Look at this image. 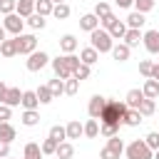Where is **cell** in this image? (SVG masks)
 <instances>
[{
	"label": "cell",
	"mask_w": 159,
	"mask_h": 159,
	"mask_svg": "<svg viewBox=\"0 0 159 159\" xmlns=\"http://www.w3.org/2000/svg\"><path fill=\"white\" fill-rule=\"evenodd\" d=\"M52 7H55L52 0H35V12L42 15V17H50L52 15Z\"/></svg>",
	"instance_id": "d4e9b609"
},
{
	"label": "cell",
	"mask_w": 159,
	"mask_h": 159,
	"mask_svg": "<svg viewBox=\"0 0 159 159\" xmlns=\"http://www.w3.org/2000/svg\"><path fill=\"white\" fill-rule=\"evenodd\" d=\"M107 32L112 35V40H122V37H124V32H127V22L117 17V20H114V22L107 27Z\"/></svg>",
	"instance_id": "7c38bea8"
},
{
	"label": "cell",
	"mask_w": 159,
	"mask_h": 159,
	"mask_svg": "<svg viewBox=\"0 0 159 159\" xmlns=\"http://www.w3.org/2000/svg\"><path fill=\"white\" fill-rule=\"evenodd\" d=\"M112 57L117 60V62H127L129 60V55H132V47H127L124 42H117V45H112Z\"/></svg>",
	"instance_id": "30bf717a"
},
{
	"label": "cell",
	"mask_w": 159,
	"mask_h": 159,
	"mask_svg": "<svg viewBox=\"0 0 159 159\" xmlns=\"http://www.w3.org/2000/svg\"><path fill=\"white\" fill-rule=\"evenodd\" d=\"M137 109H139V114H142V117H149V114H154V109H157V104H154V99H149V97H144V99H142V104H139Z\"/></svg>",
	"instance_id": "d590c367"
},
{
	"label": "cell",
	"mask_w": 159,
	"mask_h": 159,
	"mask_svg": "<svg viewBox=\"0 0 159 159\" xmlns=\"http://www.w3.org/2000/svg\"><path fill=\"white\" fill-rule=\"evenodd\" d=\"M144 144L154 152V149H159V132H149L147 137H144Z\"/></svg>",
	"instance_id": "ee69618b"
},
{
	"label": "cell",
	"mask_w": 159,
	"mask_h": 159,
	"mask_svg": "<svg viewBox=\"0 0 159 159\" xmlns=\"http://www.w3.org/2000/svg\"><path fill=\"white\" fill-rule=\"evenodd\" d=\"M142 99H144V92H142V89H129L127 97H124V104H127L129 109H137V107L142 104Z\"/></svg>",
	"instance_id": "9a60e30c"
},
{
	"label": "cell",
	"mask_w": 159,
	"mask_h": 159,
	"mask_svg": "<svg viewBox=\"0 0 159 159\" xmlns=\"http://www.w3.org/2000/svg\"><path fill=\"white\" fill-rule=\"evenodd\" d=\"M15 47H17V55H30L37 50V37L35 35H15Z\"/></svg>",
	"instance_id": "8992f818"
},
{
	"label": "cell",
	"mask_w": 159,
	"mask_h": 159,
	"mask_svg": "<svg viewBox=\"0 0 159 159\" xmlns=\"http://www.w3.org/2000/svg\"><path fill=\"white\" fill-rule=\"evenodd\" d=\"M0 55H2V57H15V55H17L15 37H12V40H7V37H5V40L0 42Z\"/></svg>",
	"instance_id": "f1b7e54d"
},
{
	"label": "cell",
	"mask_w": 159,
	"mask_h": 159,
	"mask_svg": "<svg viewBox=\"0 0 159 159\" xmlns=\"http://www.w3.org/2000/svg\"><path fill=\"white\" fill-rule=\"evenodd\" d=\"M94 15H97V20H104L107 15H112V7H109V2L99 0V2L94 5Z\"/></svg>",
	"instance_id": "8d00e7d4"
},
{
	"label": "cell",
	"mask_w": 159,
	"mask_h": 159,
	"mask_svg": "<svg viewBox=\"0 0 159 159\" xmlns=\"http://www.w3.org/2000/svg\"><path fill=\"white\" fill-rule=\"evenodd\" d=\"M25 22H27L32 30H42V27L47 25V17H42V15H37V12H32L30 17H25Z\"/></svg>",
	"instance_id": "1f68e13d"
},
{
	"label": "cell",
	"mask_w": 159,
	"mask_h": 159,
	"mask_svg": "<svg viewBox=\"0 0 159 159\" xmlns=\"http://www.w3.org/2000/svg\"><path fill=\"white\" fill-rule=\"evenodd\" d=\"M47 87H50V92H52V97H55V99H57L60 94H65V80H60V77L50 80V82H47Z\"/></svg>",
	"instance_id": "d6a6232c"
},
{
	"label": "cell",
	"mask_w": 159,
	"mask_h": 159,
	"mask_svg": "<svg viewBox=\"0 0 159 159\" xmlns=\"http://www.w3.org/2000/svg\"><path fill=\"white\" fill-rule=\"evenodd\" d=\"M35 94H37V99H40V104H50L55 97H52V92H50V87L47 84H40L37 89H35Z\"/></svg>",
	"instance_id": "836d02e7"
},
{
	"label": "cell",
	"mask_w": 159,
	"mask_h": 159,
	"mask_svg": "<svg viewBox=\"0 0 159 159\" xmlns=\"http://www.w3.org/2000/svg\"><path fill=\"white\" fill-rule=\"evenodd\" d=\"M124 154H127V159H152L154 152L144 144V139H134L132 144L124 147Z\"/></svg>",
	"instance_id": "277c9868"
},
{
	"label": "cell",
	"mask_w": 159,
	"mask_h": 159,
	"mask_svg": "<svg viewBox=\"0 0 159 159\" xmlns=\"http://www.w3.org/2000/svg\"><path fill=\"white\" fill-rule=\"evenodd\" d=\"M70 12H72V10H70V5H67V2H57V5L52 7V15H55L57 20H67V17H70Z\"/></svg>",
	"instance_id": "e575fe53"
},
{
	"label": "cell",
	"mask_w": 159,
	"mask_h": 159,
	"mask_svg": "<svg viewBox=\"0 0 159 159\" xmlns=\"http://www.w3.org/2000/svg\"><path fill=\"white\" fill-rule=\"evenodd\" d=\"M82 127H84V137L87 139H94L99 134V119H87Z\"/></svg>",
	"instance_id": "f546056e"
},
{
	"label": "cell",
	"mask_w": 159,
	"mask_h": 159,
	"mask_svg": "<svg viewBox=\"0 0 159 159\" xmlns=\"http://www.w3.org/2000/svg\"><path fill=\"white\" fill-rule=\"evenodd\" d=\"M22 159H27V157H22Z\"/></svg>",
	"instance_id": "91938a15"
},
{
	"label": "cell",
	"mask_w": 159,
	"mask_h": 159,
	"mask_svg": "<svg viewBox=\"0 0 159 159\" xmlns=\"http://www.w3.org/2000/svg\"><path fill=\"white\" fill-rule=\"evenodd\" d=\"M72 154H75V147L65 139V142H60L57 144V149H55V157L57 159H72Z\"/></svg>",
	"instance_id": "7402d4cb"
},
{
	"label": "cell",
	"mask_w": 159,
	"mask_h": 159,
	"mask_svg": "<svg viewBox=\"0 0 159 159\" xmlns=\"http://www.w3.org/2000/svg\"><path fill=\"white\" fill-rule=\"evenodd\" d=\"M144 22H147V17H144V12H129V17H127V27H132V30H142L144 27Z\"/></svg>",
	"instance_id": "ffe728a7"
},
{
	"label": "cell",
	"mask_w": 159,
	"mask_h": 159,
	"mask_svg": "<svg viewBox=\"0 0 159 159\" xmlns=\"http://www.w3.org/2000/svg\"><path fill=\"white\" fill-rule=\"evenodd\" d=\"M20 104H22L25 109H37V107H40V99H37L35 89H25V92H22V99H20Z\"/></svg>",
	"instance_id": "2e32d148"
},
{
	"label": "cell",
	"mask_w": 159,
	"mask_h": 159,
	"mask_svg": "<svg viewBox=\"0 0 159 159\" xmlns=\"http://www.w3.org/2000/svg\"><path fill=\"white\" fill-rule=\"evenodd\" d=\"M89 75H92V67H89V65H84V62H80V67L72 72V77H75V80H80V82H82V80H89Z\"/></svg>",
	"instance_id": "74e56055"
},
{
	"label": "cell",
	"mask_w": 159,
	"mask_h": 159,
	"mask_svg": "<svg viewBox=\"0 0 159 159\" xmlns=\"http://www.w3.org/2000/svg\"><path fill=\"white\" fill-rule=\"evenodd\" d=\"M5 157H10V142L0 139V159H5Z\"/></svg>",
	"instance_id": "681fc988"
},
{
	"label": "cell",
	"mask_w": 159,
	"mask_h": 159,
	"mask_svg": "<svg viewBox=\"0 0 159 159\" xmlns=\"http://www.w3.org/2000/svg\"><path fill=\"white\" fill-rule=\"evenodd\" d=\"M142 45H144L147 52L157 55V52H159V30H147V32L142 35Z\"/></svg>",
	"instance_id": "ba28073f"
},
{
	"label": "cell",
	"mask_w": 159,
	"mask_h": 159,
	"mask_svg": "<svg viewBox=\"0 0 159 159\" xmlns=\"http://www.w3.org/2000/svg\"><path fill=\"white\" fill-rule=\"evenodd\" d=\"M142 114H139V109H127V114H124V119H122V124H127V127H139L142 124Z\"/></svg>",
	"instance_id": "cb8c5ba5"
},
{
	"label": "cell",
	"mask_w": 159,
	"mask_h": 159,
	"mask_svg": "<svg viewBox=\"0 0 159 159\" xmlns=\"http://www.w3.org/2000/svg\"><path fill=\"white\" fill-rule=\"evenodd\" d=\"M15 12L20 17H30L35 12V0H17L15 2Z\"/></svg>",
	"instance_id": "e0dca14e"
},
{
	"label": "cell",
	"mask_w": 159,
	"mask_h": 159,
	"mask_svg": "<svg viewBox=\"0 0 159 159\" xmlns=\"http://www.w3.org/2000/svg\"><path fill=\"white\" fill-rule=\"evenodd\" d=\"M50 139H55L57 144L60 142H65L67 139V132H65V127H60V124H55V127H50V134H47Z\"/></svg>",
	"instance_id": "f35d334b"
},
{
	"label": "cell",
	"mask_w": 159,
	"mask_h": 159,
	"mask_svg": "<svg viewBox=\"0 0 159 159\" xmlns=\"http://www.w3.org/2000/svg\"><path fill=\"white\" fill-rule=\"evenodd\" d=\"M20 119H22L25 127H35V124H40V112L37 109H25Z\"/></svg>",
	"instance_id": "484cf974"
},
{
	"label": "cell",
	"mask_w": 159,
	"mask_h": 159,
	"mask_svg": "<svg viewBox=\"0 0 159 159\" xmlns=\"http://www.w3.org/2000/svg\"><path fill=\"white\" fill-rule=\"evenodd\" d=\"M0 139L12 144V139H15V127H12L10 122H0Z\"/></svg>",
	"instance_id": "4dcf8cb0"
},
{
	"label": "cell",
	"mask_w": 159,
	"mask_h": 159,
	"mask_svg": "<svg viewBox=\"0 0 159 159\" xmlns=\"http://www.w3.org/2000/svg\"><path fill=\"white\" fill-rule=\"evenodd\" d=\"M50 65H52V70H55V77H60V80H70L72 72L80 67V57H77L75 52H70V55H60V57L50 60Z\"/></svg>",
	"instance_id": "6da1fadb"
},
{
	"label": "cell",
	"mask_w": 159,
	"mask_h": 159,
	"mask_svg": "<svg viewBox=\"0 0 159 159\" xmlns=\"http://www.w3.org/2000/svg\"><path fill=\"white\" fill-rule=\"evenodd\" d=\"M77 89H80V80H75V77H70V80H65V94H77Z\"/></svg>",
	"instance_id": "b9f144b4"
},
{
	"label": "cell",
	"mask_w": 159,
	"mask_h": 159,
	"mask_svg": "<svg viewBox=\"0 0 159 159\" xmlns=\"http://www.w3.org/2000/svg\"><path fill=\"white\" fill-rule=\"evenodd\" d=\"M5 35H7V30H5V27H2V25H0V42H2V40H5Z\"/></svg>",
	"instance_id": "11a10c76"
},
{
	"label": "cell",
	"mask_w": 159,
	"mask_h": 159,
	"mask_svg": "<svg viewBox=\"0 0 159 159\" xmlns=\"http://www.w3.org/2000/svg\"><path fill=\"white\" fill-rule=\"evenodd\" d=\"M104 104H107V97H102V94H92V99H89V104H87L89 117H92V119H99V114H102Z\"/></svg>",
	"instance_id": "9c48e42d"
},
{
	"label": "cell",
	"mask_w": 159,
	"mask_h": 159,
	"mask_svg": "<svg viewBox=\"0 0 159 159\" xmlns=\"http://www.w3.org/2000/svg\"><path fill=\"white\" fill-rule=\"evenodd\" d=\"M142 35H144L142 30H132V27H127V32H124V37H122V40H124V45H127V47H139Z\"/></svg>",
	"instance_id": "4fadbf2b"
},
{
	"label": "cell",
	"mask_w": 159,
	"mask_h": 159,
	"mask_svg": "<svg viewBox=\"0 0 159 159\" xmlns=\"http://www.w3.org/2000/svg\"><path fill=\"white\" fill-rule=\"evenodd\" d=\"M152 77L159 82V65H154V67H152Z\"/></svg>",
	"instance_id": "db71d44e"
},
{
	"label": "cell",
	"mask_w": 159,
	"mask_h": 159,
	"mask_svg": "<svg viewBox=\"0 0 159 159\" xmlns=\"http://www.w3.org/2000/svg\"><path fill=\"white\" fill-rule=\"evenodd\" d=\"M99 134L109 139V137L119 134V124H104V122H99Z\"/></svg>",
	"instance_id": "ab89813d"
},
{
	"label": "cell",
	"mask_w": 159,
	"mask_h": 159,
	"mask_svg": "<svg viewBox=\"0 0 159 159\" xmlns=\"http://www.w3.org/2000/svg\"><path fill=\"white\" fill-rule=\"evenodd\" d=\"M60 50H62L65 55L75 52V50H77V37H75V35H62V37H60Z\"/></svg>",
	"instance_id": "44dd1931"
},
{
	"label": "cell",
	"mask_w": 159,
	"mask_h": 159,
	"mask_svg": "<svg viewBox=\"0 0 159 159\" xmlns=\"http://www.w3.org/2000/svg\"><path fill=\"white\" fill-rule=\"evenodd\" d=\"M40 149H42V157H47V154H55V149H57V142L47 137V139L40 144Z\"/></svg>",
	"instance_id": "7bdbcfd3"
},
{
	"label": "cell",
	"mask_w": 159,
	"mask_h": 159,
	"mask_svg": "<svg viewBox=\"0 0 159 159\" xmlns=\"http://www.w3.org/2000/svg\"><path fill=\"white\" fill-rule=\"evenodd\" d=\"M20 99H22V92H20V87H7L2 104H7V107H17V104H20Z\"/></svg>",
	"instance_id": "5bb4252c"
},
{
	"label": "cell",
	"mask_w": 159,
	"mask_h": 159,
	"mask_svg": "<svg viewBox=\"0 0 159 159\" xmlns=\"http://www.w3.org/2000/svg\"><path fill=\"white\" fill-rule=\"evenodd\" d=\"M2 27H5L10 35H20V32H22V27H25V17H20L17 12H10V15H5Z\"/></svg>",
	"instance_id": "52a82bcc"
},
{
	"label": "cell",
	"mask_w": 159,
	"mask_h": 159,
	"mask_svg": "<svg viewBox=\"0 0 159 159\" xmlns=\"http://www.w3.org/2000/svg\"><path fill=\"white\" fill-rule=\"evenodd\" d=\"M10 117H12V107L0 102V122H10Z\"/></svg>",
	"instance_id": "7dc6e473"
},
{
	"label": "cell",
	"mask_w": 159,
	"mask_h": 159,
	"mask_svg": "<svg viewBox=\"0 0 159 159\" xmlns=\"http://www.w3.org/2000/svg\"><path fill=\"white\" fill-rule=\"evenodd\" d=\"M152 159H159V149H154V154H152Z\"/></svg>",
	"instance_id": "9f6ffc18"
},
{
	"label": "cell",
	"mask_w": 159,
	"mask_h": 159,
	"mask_svg": "<svg viewBox=\"0 0 159 159\" xmlns=\"http://www.w3.org/2000/svg\"><path fill=\"white\" fill-rule=\"evenodd\" d=\"M97 60H99V52H97L92 45H89V47H84V50H80V62H84V65H89V67H92Z\"/></svg>",
	"instance_id": "ac0fdd59"
},
{
	"label": "cell",
	"mask_w": 159,
	"mask_h": 159,
	"mask_svg": "<svg viewBox=\"0 0 159 159\" xmlns=\"http://www.w3.org/2000/svg\"><path fill=\"white\" fill-rule=\"evenodd\" d=\"M50 65V55L47 52H42V50H35V52H30L27 55V62H25V67L30 70V72H40L42 67H47Z\"/></svg>",
	"instance_id": "5b68a950"
},
{
	"label": "cell",
	"mask_w": 159,
	"mask_h": 159,
	"mask_svg": "<svg viewBox=\"0 0 159 159\" xmlns=\"http://www.w3.org/2000/svg\"><path fill=\"white\" fill-rule=\"evenodd\" d=\"M5 159H12V157H5Z\"/></svg>",
	"instance_id": "680465c9"
},
{
	"label": "cell",
	"mask_w": 159,
	"mask_h": 159,
	"mask_svg": "<svg viewBox=\"0 0 159 159\" xmlns=\"http://www.w3.org/2000/svg\"><path fill=\"white\" fill-rule=\"evenodd\" d=\"M89 42H92V47L102 55V52H109L112 50V45H114V40H112V35L104 30V27H97V30H92L89 32Z\"/></svg>",
	"instance_id": "3957f363"
},
{
	"label": "cell",
	"mask_w": 159,
	"mask_h": 159,
	"mask_svg": "<svg viewBox=\"0 0 159 159\" xmlns=\"http://www.w3.org/2000/svg\"><path fill=\"white\" fill-rule=\"evenodd\" d=\"M52 2H55V5H57V2H65V0H52Z\"/></svg>",
	"instance_id": "6f0895ef"
},
{
	"label": "cell",
	"mask_w": 159,
	"mask_h": 159,
	"mask_svg": "<svg viewBox=\"0 0 159 159\" xmlns=\"http://www.w3.org/2000/svg\"><path fill=\"white\" fill-rule=\"evenodd\" d=\"M15 2H17V0H0V12H2V15L15 12Z\"/></svg>",
	"instance_id": "bcb514c9"
},
{
	"label": "cell",
	"mask_w": 159,
	"mask_h": 159,
	"mask_svg": "<svg viewBox=\"0 0 159 159\" xmlns=\"http://www.w3.org/2000/svg\"><path fill=\"white\" fill-rule=\"evenodd\" d=\"M152 67H154L152 60H142V62H139V75H142L144 80H149V77H152Z\"/></svg>",
	"instance_id": "60d3db41"
},
{
	"label": "cell",
	"mask_w": 159,
	"mask_h": 159,
	"mask_svg": "<svg viewBox=\"0 0 159 159\" xmlns=\"http://www.w3.org/2000/svg\"><path fill=\"white\" fill-rule=\"evenodd\" d=\"M132 5L137 7V12H149V10L154 7V0H134Z\"/></svg>",
	"instance_id": "f6af8a7d"
},
{
	"label": "cell",
	"mask_w": 159,
	"mask_h": 159,
	"mask_svg": "<svg viewBox=\"0 0 159 159\" xmlns=\"http://www.w3.org/2000/svg\"><path fill=\"white\" fill-rule=\"evenodd\" d=\"M114 20H117V17H114V15H107V17H104V20H99V25H102V27H104V30H107V27H109V25H112V22H114Z\"/></svg>",
	"instance_id": "f907efd6"
},
{
	"label": "cell",
	"mask_w": 159,
	"mask_h": 159,
	"mask_svg": "<svg viewBox=\"0 0 159 159\" xmlns=\"http://www.w3.org/2000/svg\"><path fill=\"white\" fill-rule=\"evenodd\" d=\"M99 159H119V157H117V154H114L112 149H107V147H102V149H99Z\"/></svg>",
	"instance_id": "c3c4849f"
},
{
	"label": "cell",
	"mask_w": 159,
	"mask_h": 159,
	"mask_svg": "<svg viewBox=\"0 0 159 159\" xmlns=\"http://www.w3.org/2000/svg\"><path fill=\"white\" fill-rule=\"evenodd\" d=\"M5 92H7V84H5V82H2V80H0V102H2V99H5Z\"/></svg>",
	"instance_id": "f5cc1de1"
},
{
	"label": "cell",
	"mask_w": 159,
	"mask_h": 159,
	"mask_svg": "<svg viewBox=\"0 0 159 159\" xmlns=\"http://www.w3.org/2000/svg\"><path fill=\"white\" fill-rule=\"evenodd\" d=\"M22 154H25L27 159H42V149H40L37 142H27L25 149H22Z\"/></svg>",
	"instance_id": "83f0119b"
},
{
	"label": "cell",
	"mask_w": 159,
	"mask_h": 159,
	"mask_svg": "<svg viewBox=\"0 0 159 159\" xmlns=\"http://www.w3.org/2000/svg\"><path fill=\"white\" fill-rule=\"evenodd\" d=\"M127 109H129V107H127L124 102L107 99V104H104V109H102V114H99V122H104V124H122Z\"/></svg>",
	"instance_id": "7a4b0ae2"
},
{
	"label": "cell",
	"mask_w": 159,
	"mask_h": 159,
	"mask_svg": "<svg viewBox=\"0 0 159 159\" xmlns=\"http://www.w3.org/2000/svg\"><path fill=\"white\" fill-rule=\"evenodd\" d=\"M132 2H134V0H114L117 7H132Z\"/></svg>",
	"instance_id": "816d5d0a"
},
{
	"label": "cell",
	"mask_w": 159,
	"mask_h": 159,
	"mask_svg": "<svg viewBox=\"0 0 159 159\" xmlns=\"http://www.w3.org/2000/svg\"><path fill=\"white\" fill-rule=\"evenodd\" d=\"M80 27H82L84 32H92V30H97V27H99V20H97V15H94V12H87V15H82V17H80Z\"/></svg>",
	"instance_id": "8fae6325"
},
{
	"label": "cell",
	"mask_w": 159,
	"mask_h": 159,
	"mask_svg": "<svg viewBox=\"0 0 159 159\" xmlns=\"http://www.w3.org/2000/svg\"><path fill=\"white\" fill-rule=\"evenodd\" d=\"M65 132H67V139H80V137H84V127L80 124V119H72V122L65 127Z\"/></svg>",
	"instance_id": "d6986e66"
},
{
	"label": "cell",
	"mask_w": 159,
	"mask_h": 159,
	"mask_svg": "<svg viewBox=\"0 0 159 159\" xmlns=\"http://www.w3.org/2000/svg\"><path fill=\"white\" fill-rule=\"evenodd\" d=\"M104 147H107V149H112V152H114L117 157H122V154H124V142L119 139V134H114V137H109Z\"/></svg>",
	"instance_id": "4316f807"
},
{
	"label": "cell",
	"mask_w": 159,
	"mask_h": 159,
	"mask_svg": "<svg viewBox=\"0 0 159 159\" xmlns=\"http://www.w3.org/2000/svg\"><path fill=\"white\" fill-rule=\"evenodd\" d=\"M142 92H144V97H149V99H157V97H159V82H157L154 77H149V80L144 82Z\"/></svg>",
	"instance_id": "603a6c76"
}]
</instances>
